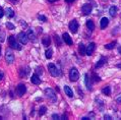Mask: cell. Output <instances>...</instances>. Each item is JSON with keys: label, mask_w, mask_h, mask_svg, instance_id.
Returning a JSON list of instances; mask_svg holds the SVG:
<instances>
[{"label": "cell", "mask_w": 121, "mask_h": 120, "mask_svg": "<svg viewBox=\"0 0 121 120\" xmlns=\"http://www.w3.org/2000/svg\"><path fill=\"white\" fill-rule=\"evenodd\" d=\"M69 78L71 81H77L79 78V73L78 70L75 68V67H72L71 69L69 70Z\"/></svg>", "instance_id": "6da1fadb"}, {"label": "cell", "mask_w": 121, "mask_h": 120, "mask_svg": "<svg viewBox=\"0 0 121 120\" xmlns=\"http://www.w3.org/2000/svg\"><path fill=\"white\" fill-rule=\"evenodd\" d=\"M8 44H9V46H10L12 49H15V50H21L22 49V46L19 45L17 42H16L15 38L13 36H9V38H8Z\"/></svg>", "instance_id": "7a4b0ae2"}, {"label": "cell", "mask_w": 121, "mask_h": 120, "mask_svg": "<svg viewBox=\"0 0 121 120\" xmlns=\"http://www.w3.org/2000/svg\"><path fill=\"white\" fill-rule=\"evenodd\" d=\"M45 95H46L47 98H49L52 102H56V101H57V96H56L55 92L53 91L52 89H50V88L46 89V90H45Z\"/></svg>", "instance_id": "3957f363"}, {"label": "cell", "mask_w": 121, "mask_h": 120, "mask_svg": "<svg viewBox=\"0 0 121 120\" xmlns=\"http://www.w3.org/2000/svg\"><path fill=\"white\" fill-rule=\"evenodd\" d=\"M48 69H49V71H50V73H51L52 76H59L60 75L59 69L57 68L55 66V64H53V63H49L48 64Z\"/></svg>", "instance_id": "277c9868"}, {"label": "cell", "mask_w": 121, "mask_h": 120, "mask_svg": "<svg viewBox=\"0 0 121 120\" xmlns=\"http://www.w3.org/2000/svg\"><path fill=\"white\" fill-rule=\"evenodd\" d=\"M5 60L8 64H11V63L14 62V55L13 53L11 52V50L7 49L6 50V53H5Z\"/></svg>", "instance_id": "5b68a950"}, {"label": "cell", "mask_w": 121, "mask_h": 120, "mask_svg": "<svg viewBox=\"0 0 121 120\" xmlns=\"http://www.w3.org/2000/svg\"><path fill=\"white\" fill-rule=\"evenodd\" d=\"M78 22L76 21V19H72L71 21L69 22V30L71 31L73 34L77 32V30H78Z\"/></svg>", "instance_id": "8992f818"}, {"label": "cell", "mask_w": 121, "mask_h": 120, "mask_svg": "<svg viewBox=\"0 0 121 120\" xmlns=\"http://www.w3.org/2000/svg\"><path fill=\"white\" fill-rule=\"evenodd\" d=\"M26 92V86L23 85V84H19L17 86V88H16V94H17L19 97H22L25 95V93Z\"/></svg>", "instance_id": "52a82bcc"}, {"label": "cell", "mask_w": 121, "mask_h": 120, "mask_svg": "<svg viewBox=\"0 0 121 120\" xmlns=\"http://www.w3.org/2000/svg\"><path fill=\"white\" fill-rule=\"evenodd\" d=\"M95 49H96V44H95V43H94V42L90 43L89 46H88V48H86V55L91 56L94 53V51H95Z\"/></svg>", "instance_id": "ba28073f"}, {"label": "cell", "mask_w": 121, "mask_h": 120, "mask_svg": "<svg viewBox=\"0 0 121 120\" xmlns=\"http://www.w3.org/2000/svg\"><path fill=\"white\" fill-rule=\"evenodd\" d=\"M82 12L85 15L90 14V13L92 12V5L89 4V3H86V4H83L82 7Z\"/></svg>", "instance_id": "9c48e42d"}, {"label": "cell", "mask_w": 121, "mask_h": 120, "mask_svg": "<svg viewBox=\"0 0 121 120\" xmlns=\"http://www.w3.org/2000/svg\"><path fill=\"white\" fill-rule=\"evenodd\" d=\"M18 40H19V42L22 43V44H23V45H26V43H28V41H29V38H28V36H26V34H25L23 32H21L18 34Z\"/></svg>", "instance_id": "30bf717a"}, {"label": "cell", "mask_w": 121, "mask_h": 120, "mask_svg": "<svg viewBox=\"0 0 121 120\" xmlns=\"http://www.w3.org/2000/svg\"><path fill=\"white\" fill-rule=\"evenodd\" d=\"M62 38H63V41L65 42V44H67V45H72V40H71V38H70V36L67 34V33H64L63 34V36H62Z\"/></svg>", "instance_id": "8fae6325"}, {"label": "cell", "mask_w": 121, "mask_h": 120, "mask_svg": "<svg viewBox=\"0 0 121 120\" xmlns=\"http://www.w3.org/2000/svg\"><path fill=\"white\" fill-rule=\"evenodd\" d=\"M31 81L34 85H40L41 84V78H40V76L38 74H34L31 77Z\"/></svg>", "instance_id": "7c38bea8"}, {"label": "cell", "mask_w": 121, "mask_h": 120, "mask_svg": "<svg viewBox=\"0 0 121 120\" xmlns=\"http://www.w3.org/2000/svg\"><path fill=\"white\" fill-rule=\"evenodd\" d=\"M109 25V19L107 17H103L101 19V29H106Z\"/></svg>", "instance_id": "4fadbf2b"}, {"label": "cell", "mask_w": 121, "mask_h": 120, "mask_svg": "<svg viewBox=\"0 0 121 120\" xmlns=\"http://www.w3.org/2000/svg\"><path fill=\"white\" fill-rule=\"evenodd\" d=\"M64 92H65V94L69 97V98H72V97H73V92H72V90L70 89L68 86H64Z\"/></svg>", "instance_id": "5bb4252c"}, {"label": "cell", "mask_w": 121, "mask_h": 120, "mask_svg": "<svg viewBox=\"0 0 121 120\" xmlns=\"http://www.w3.org/2000/svg\"><path fill=\"white\" fill-rule=\"evenodd\" d=\"M42 43H43V45L46 46V47H48V46H50V43H51V40H50V38L48 36H46L44 37V38L42 39Z\"/></svg>", "instance_id": "9a60e30c"}, {"label": "cell", "mask_w": 121, "mask_h": 120, "mask_svg": "<svg viewBox=\"0 0 121 120\" xmlns=\"http://www.w3.org/2000/svg\"><path fill=\"white\" fill-rule=\"evenodd\" d=\"M106 61H107V59H106L105 57H101V59L99 60V61H98V63H97V64H96V67H97V68L102 67V66H103V65L106 63Z\"/></svg>", "instance_id": "2e32d148"}, {"label": "cell", "mask_w": 121, "mask_h": 120, "mask_svg": "<svg viewBox=\"0 0 121 120\" xmlns=\"http://www.w3.org/2000/svg\"><path fill=\"white\" fill-rule=\"evenodd\" d=\"M78 51H79V54L80 55H86V47L85 45L82 44V43H80V44L78 45Z\"/></svg>", "instance_id": "e0dca14e"}, {"label": "cell", "mask_w": 121, "mask_h": 120, "mask_svg": "<svg viewBox=\"0 0 121 120\" xmlns=\"http://www.w3.org/2000/svg\"><path fill=\"white\" fill-rule=\"evenodd\" d=\"M85 82H86V89L88 90H92V86H91V84H90V78H89V74H85Z\"/></svg>", "instance_id": "ac0fdd59"}, {"label": "cell", "mask_w": 121, "mask_h": 120, "mask_svg": "<svg viewBox=\"0 0 121 120\" xmlns=\"http://www.w3.org/2000/svg\"><path fill=\"white\" fill-rule=\"evenodd\" d=\"M26 36H28V38L30 40H32V41H36V36H35V34H34V32L32 31V30H29Z\"/></svg>", "instance_id": "d6986e66"}, {"label": "cell", "mask_w": 121, "mask_h": 120, "mask_svg": "<svg viewBox=\"0 0 121 120\" xmlns=\"http://www.w3.org/2000/svg\"><path fill=\"white\" fill-rule=\"evenodd\" d=\"M109 13H110V15L111 16H115L116 15V13H117V7L116 6H111L110 9H109Z\"/></svg>", "instance_id": "ffe728a7"}, {"label": "cell", "mask_w": 121, "mask_h": 120, "mask_svg": "<svg viewBox=\"0 0 121 120\" xmlns=\"http://www.w3.org/2000/svg\"><path fill=\"white\" fill-rule=\"evenodd\" d=\"M86 26H88V29L90 31H93L94 29H95V25H94V21L89 19V21H86Z\"/></svg>", "instance_id": "44dd1931"}, {"label": "cell", "mask_w": 121, "mask_h": 120, "mask_svg": "<svg viewBox=\"0 0 121 120\" xmlns=\"http://www.w3.org/2000/svg\"><path fill=\"white\" fill-rule=\"evenodd\" d=\"M102 93L104 95H106V96H110V94H111V88L109 86H105L103 90H102Z\"/></svg>", "instance_id": "7402d4cb"}, {"label": "cell", "mask_w": 121, "mask_h": 120, "mask_svg": "<svg viewBox=\"0 0 121 120\" xmlns=\"http://www.w3.org/2000/svg\"><path fill=\"white\" fill-rule=\"evenodd\" d=\"M5 13H6V15L8 16V17H13L14 16V11L12 10L11 8H6V10H5Z\"/></svg>", "instance_id": "603a6c76"}, {"label": "cell", "mask_w": 121, "mask_h": 120, "mask_svg": "<svg viewBox=\"0 0 121 120\" xmlns=\"http://www.w3.org/2000/svg\"><path fill=\"white\" fill-rule=\"evenodd\" d=\"M45 54H46V58H47V59H50V58L52 57V54H53V51H52V49L50 48L49 50H47Z\"/></svg>", "instance_id": "cb8c5ba5"}, {"label": "cell", "mask_w": 121, "mask_h": 120, "mask_svg": "<svg viewBox=\"0 0 121 120\" xmlns=\"http://www.w3.org/2000/svg\"><path fill=\"white\" fill-rule=\"evenodd\" d=\"M115 44H116L115 42H112V43H110V44L105 45V48L108 49V50H112V49H114V47H115Z\"/></svg>", "instance_id": "d4e9b609"}, {"label": "cell", "mask_w": 121, "mask_h": 120, "mask_svg": "<svg viewBox=\"0 0 121 120\" xmlns=\"http://www.w3.org/2000/svg\"><path fill=\"white\" fill-rule=\"evenodd\" d=\"M92 77H93V81H101V78L100 76H98L96 73H93L92 74Z\"/></svg>", "instance_id": "484cf974"}, {"label": "cell", "mask_w": 121, "mask_h": 120, "mask_svg": "<svg viewBox=\"0 0 121 120\" xmlns=\"http://www.w3.org/2000/svg\"><path fill=\"white\" fill-rule=\"evenodd\" d=\"M38 18H39V21H41L43 22H46L47 21V17L45 15H43V14H39L38 15Z\"/></svg>", "instance_id": "4316f807"}, {"label": "cell", "mask_w": 121, "mask_h": 120, "mask_svg": "<svg viewBox=\"0 0 121 120\" xmlns=\"http://www.w3.org/2000/svg\"><path fill=\"white\" fill-rule=\"evenodd\" d=\"M46 111H47V108L45 107V106H42V107L40 108V111H39L40 115H44L45 113H46Z\"/></svg>", "instance_id": "83f0119b"}, {"label": "cell", "mask_w": 121, "mask_h": 120, "mask_svg": "<svg viewBox=\"0 0 121 120\" xmlns=\"http://www.w3.org/2000/svg\"><path fill=\"white\" fill-rule=\"evenodd\" d=\"M55 42H56V45L58 44V47H60V46H61V44H62L61 41H60V38H59L58 36H55Z\"/></svg>", "instance_id": "f1b7e54d"}, {"label": "cell", "mask_w": 121, "mask_h": 120, "mask_svg": "<svg viewBox=\"0 0 121 120\" xmlns=\"http://www.w3.org/2000/svg\"><path fill=\"white\" fill-rule=\"evenodd\" d=\"M6 26H7L8 30H14V26L12 24H10V22H7V24H6Z\"/></svg>", "instance_id": "f546056e"}, {"label": "cell", "mask_w": 121, "mask_h": 120, "mask_svg": "<svg viewBox=\"0 0 121 120\" xmlns=\"http://www.w3.org/2000/svg\"><path fill=\"white\" fill-rule=\"evenodd\" d=\"M43 73V69L42 68H40V67H38L36 69V74H38V75H40V74H42Z\"/></svg>", "instance_id": "4dcf8cb0"}, {"label": "cell", "mask_w": 121, "mask_h": 120, "mask_svg": "<svg viewBox=\"0 0 121 120\" xmlns=\"http://www.w3.org/2000/svg\"><path fill=\"white\" fill-rule=\"evenodd\" d=\"M115 100H116V102L118 103V104H121V93L116 97V99H115Z\"/></svg>", "instance_id": "1f68e13d"}, {"label": "cell", "mask_w": 121, "mask_h": 120, "mask_svg": "<svg viewBox=\"0 0 121 120\" xmlns=\"http://www.w3.org/2000/svg\"><path fill=\"white\" fill-rule=\"evenodd\" d=\"M3 15H4V11H3V8L0 7V18L3 17Z\"/></svg>", "instance_id": "d6a6232c"}, {"label": "cell", "mask_w": 121, "mask_h": 120, "mask_svg": "<svg viewBox=\"0 0 121 120\" xmlns=\"http://www.w3.org/2000/svg\"><path fill=\"white\" fill-rule=\"evenodd\" d=\"M4 36H5V34H4V33H2L1 36H0V42H3V41H4Z\"/></svg>", "instance_id": "836d02e7"}, {"label": "cell", "mask_w": 121, "mask_h": 120, "mask_svg": "<svg viewBox=\"0 0 121 120\" xmlns=\"http://www.w3.org/2000/svg\"><path fill=\"white\" fill-rule=\"evenodd\" d=\"M52 118L53 119H59L60 117H59V115H57V114H53L52 115Z\"/></svg>", "instance_id": "e575fe53"}, {"label": "cell", "mask_w": 121, "mask_h": 120, "mask_svg": "<svg viewBox=\"0 0 121 120\" xmlns=\"http://www.w3.org/2000/svg\"><path fill=\"white\" fill-rule=\"evenodd\" d=\"M104 118H105V119H107V120H110V119H112V118H111V116L110 115H105V116H104Z\"/></svg>", "instance_id": "d590c367"}, {"label": "cell", "mask_w": 121, "mask_h": 120, "mask_svg": "<svg viewBox=\"0 0 121 120\" xmlns=\"http://www.w3.org/2000/svg\"><path fill=\"white\" fill-rule=\"evenodd\" d=\"M3 77H4V74H3L2 71H0V81H2Z\"/></svg>", "instance_id": "8d00e7d4"}, {"label": "cell", "mask_w": 121, "mask_h": 120, "mask_svg": "<svg viewBox=\"0 0 121 120\" xmlns=\"http://www.w3.org/2000/svg\"><path fill=\"white\" fill-rule=\"evenodd\" d=\"M65 1H66V2H68V3H71V2L74 1V0H65Z\"/></svg>", "instance_id": "74e56055"}, {"label": "cell", "mask_w": 121, "mask_h": 120, "mask_svg": "<svg viewBox=\"0 0 121 120\" xmlns=\"http://www.w3.org/2000/svg\"><path fill=\"white\" fill-rule=\"evenodd\" d=\"M11 2H13V3H15V2H17V0H10Z\"/></svg>", "instance_id": "f35d334b"}, {"label": "cell", "mask_w": 121, "mask_h": 120, "mask_svg": "<svg viewBox=\"0 0 121 120\" xmlns=\"http://www.w3.org/2000/svg\"><path fill=\"white\" fill-rule=\"evenodd\" d=\"M48 1H49V2H55L56 0H48Z\"/></svg>", "instance_id": "ab89813d"}, {"label": "cell", "mask_w": 121, "mask_h": 120, "mask_svg": "<svg viewBox=\"0 0 121 120\" xmlns=\"http://www.w3.org/2000/svg\"><path fill=\"white\" fill-rule=\"evenodd\" d=\"M0 56H1V47H0Z\"/></svg>", "instance_id": "60d3db41"}, {"label": "cell", "mask_w": 121, "mask_h": 120, "mask_svg": "<svg viewBox=\"0 0 121 120\" xmlns=\"http://www.w3.org/2000/svg\"><path fill=\"white\" fill-rule=\"evenodd\" d=\"M119 52H120V53H121V47H120V48H119Z\"/></svg>", "instance_id": "b9f144b4"}, {"label": "cell", "mask_w": 121, "mask_h": 120, "mask_svg": "<svg viewBox=\"0 0 121 120\" xmlns=\"http://www.w3.org/2000/svg\"><path fill=\"white\" fill-rule=\"evenodd\" d=\"M120 16H121V14H120Z\"/></svg>", "instance_id": "7bdbcfd3"}]
</instances>
